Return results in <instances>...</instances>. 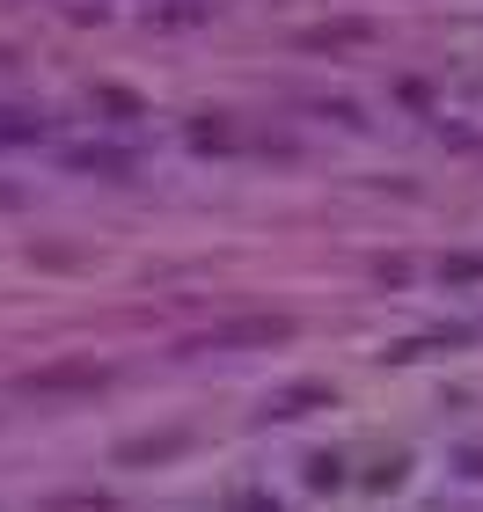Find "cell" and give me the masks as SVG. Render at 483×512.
<instances>
[{
	"label": "cell",
	"mask_w": 483,
	"mask_h": 512,
	"mask_svg": "<svg viewBox=\"0 0 483 512\" xmlns=\"http://www.w3.org/2000/svg\"><path fill=\"white\" fill-rule=\"evenodd\" d=\"M110 381V366H96V359H66V366H37V374H22L15 388L22 395H96Z\"/></svg>",
	"instance_id": "cell-1"
},
{
	"label": "cell",
	"mask_w": 483,
	"mask_h": 512,
	"mask_svg": "<svg viewBox=\"0 0 483 512\" xmlns=\"http://www.w3.org/2000/svg\"><path fill=\"white\" fill-rule=\"evenodd\" d=\"M279 337H293V322H279V315H249V322H227V330H213L198 344V352H235V344H279Z\"/></svg>",
	"instance_id": "cell-2"
},
{
	"label": "cell",
	"mask_w": 483,
	"mask_h": 512,
	"mask_svg": "<svg viewBox=\"0 0 483 512\" xmlns=\"http://www.w3.org/2000/svg\"><path fill=\"white\" fill-rule=\"evenodd\" d=\"M66 169H96V176H132L140 154L132 147H66Z\"/></svg>",
	"instance_id": "cell-3"
},
{
	"label": "cell",
	"mask_w": 483,
	"mask_h": 512,
	"mask_svg": "<svg viewBox=\"0 0 483 512\" xmlns=\"http://www.w3.org/2000/svg\"><path fill=\"white\" fill-rule=\"evenodd\" d=\"M308 403H330V388H293V395H279V403H264V417H301Z\"/></svg>",
	"instance_id": "cell-4"
},
{
	"label": "cell",
	"mask_w": 483,
	"mask_h": 512,
	"mask_svg": "<svg viewBox=\"0 0 483 512\" xmlns=\"http://www.w3.org/2000/svg\"><path fill=\"white\" fill-rule=\"evenodd\" d=\"M44 118H22V110H0V147H15V139H37Z\"/></svg>",
	"instance_id": "cell-5"
},
{
	"label": "cell",
	"mask_w": 483,
	"mask_h": 512,
	"mask_svg": "<svg viewBox=\"0 0 483 512\" xmlns=\"http://www.w3.org/2000/svg\"><path fill=\"white\" fill-rule=\"evenodd\" d=\"M183 447V432H169V439H132L125 447V461H147V454H176Z\"/></svg>",
	"instance_id": "cell-6"
},
{
	"label": "cell",
	"mask_w": 483,
	"mask_h": 512,
	"mask_svg": "<svg viewBox=\"0 0 483 512\" xmlns=\"http://www.w3.org/2000/svg\"><path fill=\"white\" fill-rule=\"evenodd\" d=\"M0 205H15V191H8V183H0Z\"/></svg>",
	"instance_id": "cell-7"
}]
</instances>
